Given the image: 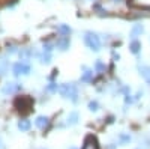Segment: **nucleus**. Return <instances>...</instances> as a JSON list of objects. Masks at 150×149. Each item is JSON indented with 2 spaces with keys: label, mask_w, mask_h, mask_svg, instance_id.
Instances as JSON below:
<instances>
[{
  "label": "nucleus",
  "mask_w": 150,
  "mask_h": 149,
  "mask_svg": "<svg viewBox=\"0 0 150 149\" xmlns=\"http://www.w3.org/2000/svg\"><path fill=\"white\" fill-rule=\"evenodd\" d=\"M84 42L93 51H99V47H101V41H99V36L93 32H86L84 33Z\"/></svg>",
  "instance_id": "nucleus-1"
},
{
  "label": "nucleus",
  "mask_w": 150,
  "mask_h": 149,
  "mask_svg": "<svg viewBox=\"0 0 150 149\" xmlns=\"http://www.w3.org/2000/svg\"><path fill=\"white\" fill-rule=\"evenodd\" d=\"M59 92L63 98H69L72 101H77L78 93H77V89H75L74 84H62L59 88Z\"/></svg>",
  "instance_id": "nucleus-2"
},
{
  "label": "nucleus",
  "mask_w": 150,
  "mask_h": 149,
  "mask_svg": "<svg viewBox=\"0 0 150 149\" xmlns=\"http://www.w3.org/2000/svg\"><path fill=\"white\" fill-rule=\"evenodd\" d=\"M32 104H33V101H32V98H29V96H18L15 99V103H14V106L20 111H29L32 108Z\"/></svg>",
  "instance_id": "nucleus-3"
},
{
  "label": "nucleus",
  "mask_w": 150,
  "mask_h": 149,
  "mask_svg": "<svg viewBox=\"0 0 150 149\" xmlns=\"http://www.w3.org/2000/svg\"><path fill=\"white\" fill-rule=\"evenodd\" d=\"M12 72L15 74V76H27L30 72V65L26 63V62H17V63L12 66Z\"/></svg>",
  "instance_id": "nucleus-4"
},
{
  "label": "nucleus",
  "mask_w": 150,
  "mask_h": 149,
  "mask_svg": "<svg viewBox=\"0 0 150 149\" xmlns=\"http://www.w3.org/2000/svg\"><path fill=\"white\" fill-rule=\"evenodd\" d=\"M83 149H99L98 140L93 135H87L86 140H84V145H83Z\"/></svg>",
  "instance_id": "nucleus-5"
},
{
  "label": "nucleus",
  "mask_w": 150,
  "mask_h": 149,
  "mask_svg": "<svg viewBox=\"0 0 150 149\" xmlns=\"http://www.w3.org/2000/svg\"><path fill=\"white\" fill-rule=\"evenodd\" d=\"M18 91H21V84H18V83H6L2 89L3 93H15Z\"/></svg>",
  "instance_id": "nucleus-6"
},
{
  "label": "nucleus",
  "mask_w": 150,
  "mask_h": 149,
  "mask_svg": "<svg viewBox=\"0 0 150 149\" xmlns=\"http://www.w3.org/2000/svg\"><path fill=\"white\" fill-rule=\"evenodd\" d=\"M144 33V27H143V24H135V26L132 27L131 30V39H137L138 36H141Z\"/></svg>",
  "instance_id": "nucleus-7"
},
{
  "label": "nucleus",
  "mask_w": 150,
  "mask_h": 149,
  "mask_svg": "<svg viewBox=\"0 0 150 149\" xmlns=\"http://www.w3.org/2000/svg\"><path fill=\"white\" fill-rule=\"evenodd\" d=\"M35 123H36V127H38V128L45 130V128L50 125V119H48L47 116H38L36 120H35Z\"/></svg>",
  "instance_id": "nucleus-8"
},
{
  "label": "nucleus",
  "mask_w": 150,
  "mask_h": 149,
  "mask_svg": "<svg viewBox=\"0 0 150 149\" xmlns=\"http://www.w3.org/2000/svg\"><path fill=\"white\" fill-rule=\"evenodd\" d=\"M131 5L132 6H137V8L150 9V0H131Z\"/></svg>",
  "instance_id": "nucleus-9"
},
{
  "label": "nucleus",
  "mask_w": 150,
  "mask_h": 149,
  "mask_svg": "<svg viewBox=\"0 0 150 149\" xmlns=\"http://www.w3.org/2000/svg\"><path fill=\"white\" fill-rule=\"evenodd\" d=\"M57 48L62 50V51H65V50L69 48V38L68 36H63V38H60L57 41Z\"/></svg>",
  "instance_id": "nucleus-10"
},
{
  "label": "nucleus",
  "mask_w": 150,
  "mask_h": 149,
  "mask_svg": "<svg viewBox=\"0 0 150 149\" xmlns=\"http://www.w3.org/2000/svg\"><path fill=\"white\" fill-rule=\"evenodd\" d=\"M129 50H131V53L138 54L140 50H141V42L137 41V39H132V42H131V45H129Z\"/></svg>",
  "instance_id": "nucleus-11"
},
{
  "label": "nucleus",
  "mask_w": 150,
  "mask_h": 149,
  "mask_svg": "<svg viewBox=\"0 0 150 149\" xmlns=\"http://www.w3.org/2000/svg\"><path fill=\"white\" fill-rule=\"evenodd\" d=\"M30 127H32L30 120H27V119H21V120H18V130H21V131H29Z\"/></svg>",
  "instance_id": "nucleus-12"
},
{
  "label": "nucleus",
  "mask_w": 150,
  "mask_h": 149,
  "mask_svg": "<svg viewBox=\"0 0 150 149\" xmlns=\"http://www.w3.org/2000/svg\"><path fill=\"white\" fill-rule=\"evenodd\" d=\"M140 74L150 83V66H141L140 68Z\"/></svg>",
  "instance_id": "nucleus-13"
},
{
  "label": "nucleus",
  "mask_w": 150,
  "mask_h": 149,
  "mask_svg": "<svg viewBox=\"0 0 150 149\" xmlns=\"http://www.w3.org/2000/svg\"><path fill=\"white\" fill-rule=\"evenodd\" d=\"M93 80V72L89 71V69H86V72L81 76V81L83 83H87V81H92Z\"/></svg>",
  "instance_id": "nucleus-14"
},
{
  "label": "nucleus",
  "mask_w": 150,
  "mask_h": 149,
  "mask_svg": "<svg viewBox=\"0 0 150 149\" xmlns=\"http://www.w3.org/2000/svg\"><path fill=\"white\" fill-rule=\"evenodd\" d=\"M95 69H96V72L102 74V72H105L107 66L102 63V60H96V62H95Z\"/></svg>",
  "instance_id": "nucleus-15"
},
{
  "label": "nucleus",
  "mask_w": 150,
  "mask_h": 149,
  "mask_svg": "<svg viewBox=\"0 0 150 149\" xmlns=\"http://www.w3.org/2000/svg\"><path fill=\"white\" fill-rule=\"evenodd\" d=\"M57 30L62 33V35H69L72 30H71V27L69 26H66V24H60V26L57 27Z\"/></svg>",
  "instance_id": "nucleus-16"
},
{
  "label": "nucleus",
  "mask_w": 150,
  "mask_h": 149,
  "mask_svg": "<svg viewBox=\"0 0 150 149\" xmlns=\"http://www.w3.org/2000/svg\"><path fill=\"white\" fill-rule=\"evenodd\" d=\"M77 120H78V113H71L69 115V118H68V123L69 125H74V123H77Z\"/></svg>",
  "instance_id": "nucleus-17"
},
{
  "label": "nucleus",
  "mask_w": 150,
  "mask_h": 149,
  "mask_svg": "<svg viewBox=\"0 0 150 149\" xmlns=\"http://www.w3.org/2000/svg\"><path fill=\"white\" fill-rule=\"evenodd\" d=\"M6 71H8V62L5 59H2V60H0V76L5 74Z\"/></svg>",
  "instance_id": "nucleus-18"
},
{
  "label": "nucleus",
  "mask_w": 150,
  "mask_h": 149,
  "mask_svg": "<svg viewBox=\"0 0 150 149\" xmlns=\"http://www.w3.org/2000/svg\"><path fill=\"white\" fill-rule=\"evenodd\" d=\"M50 60H51V56H50V53L44 51V54L41 56V62H42V63H50Z\"/></svg>",
  "instance_id": "nucleus-19"
},
{
  "label": "nucleus",
  "mask_w": 150,
  "mask_h": 149,
  "mask_svg": "<svg viewBox=\"0 0 150 149\" xmlns=\"http://www.w3.org/2000/svg\"><path fill=\"white\" fill-rule=\"evenodd\" d=\"M59 88H60V86H57L56 83H50V84L47 86V91H48V92H57Z\"/></svg>",
  "instance_id": "nucleus-20"
},
{
  "label": "nucleus",
  "mask_w": 150,
  "mask_h": 149,
  "mask_svg": "<svg viewBox=\"0 0 150 149\" xmlns=\"http://www.w3.org/2000/svg\"><path fill=\"white\" fill-rule=\"evenodd\" d=\"M89 108H90L92 111H96V110H98V103H96V101H90V103H89Z\"/></svg>",
  "instance_id": "nucleus-21"
},
{
  "label": "nucleus",
  "mask_w": 150,
  "mask_h": 149,
  "mask_svg": "<svg viewBox=\"0 0 150 149\" xmlns=\"http://www.w3.org/2000/svg\"><path fill=\"white\" fill-rule=\"evenodd\" d=\"M44 51H47V53L51 51V44H44Z\"/></svg>",
  "instance_id": "nucleus-22"
},
{
  "label": "nucleus",
  "mask_w": 150,
  "mask_h": 149,
  "mask_svg": "<svg viewBox=\"0 0 150 149\" xmlns=\"http://www.w3.org/2000/svg\"><path fill=\"white\" fill-rule=\"evenodd\" d=\"M125 103H126V104H131V103H132L131 95H126V96H125Z\"/></svg>",
  "instance_id": "nucleus-23"
},
{
  "label": "nucleus",
  "mask_w": 150,
  "mask_h": 149,
  "mask_svg": "<svg viewBox=\"0 0 150 149\" xmlns=\"http://www.w3.org/2000/svg\"><path fill=\"white\" fill-rule=\"evenodd\" d=\"M122 140H123V142H131V137H129V135H125V134H123V135H122Z\"/></svg>",
  "instance_id": "nucleus-24"
},
{
  "label": "nucleus",
  "mask_w": 150,
  "mask_h": 149,
  "mask_svg": "<svg viewBox=\"0 0 150 149\" xmlns=\"http://www.w3.org/2000/svg\"><path fill=\"white\" fill-rule=\"evenodd\" d=\"M112 59H114V60H119V59H120V56H119L117 53H112Z\"/></svg>",
  "instance_id": "nucleus-25"
},
{
  "label": "nucleus",
  "mask_w": 150,
  "mask_h": 149,
  "mask_svg": "<svg viewBox=\"0 0 150 149\" xmlns=\"http://www.w3.org/2000/svg\"><path fill=\"white\" fill-rule=\"evenodd\" d=\"M112 2H122V0H112Z\"/></svg>",
  "instance_id": "nucleus-26"
}]
</instances>
